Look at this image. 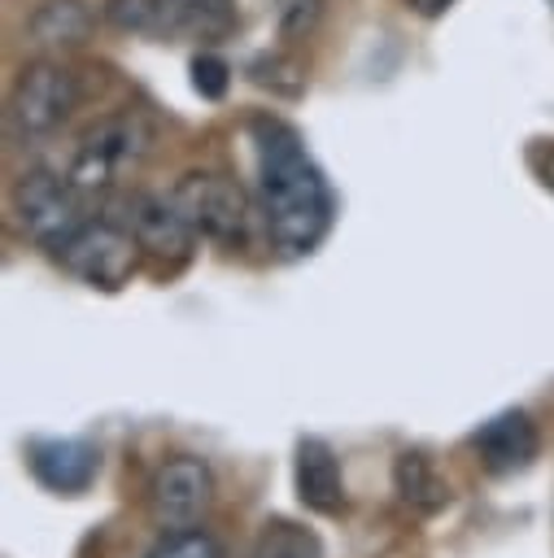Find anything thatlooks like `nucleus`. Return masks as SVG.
<instances>
[{
    "label": "nucleus",
    "instance_id": "obj_21",
    "mask_svg": "<svg viewBox=\"0 0 554 558\" xmlns=\"http://www.w3.org/2000/svg\"><path fill=\"white\" fill-rule=\"evenodd\" d=\"M270 70H275V74H292L297 65H279V61H270ZM257 83H275V87H284V92H297L292 83H284V78H266V74H257Z\"/></svg>",
    "mask_w": 554,
    "mask_h": 558
},
{
    "label": "nucleus",
    "instance_id": "obj_7",
    "mask_svg": "<svg viewBox=\"0 0 554 558\" xmlns=\"http://www.w3.org/2000/svg\"><path fill=\"white\" fill-rule=\"evenodd\" d=\"M79 105V78L57 61H31L22 65L13 92H9V118L22 135H48L57 131Z\"/></svg>",
    "mask_w": 554,
    "mask_h": 558
},
{
    "label": "nucleus",
    "instance_id": "obj_13",
    "mask_svg": "<svg viewBox=\"0 0 554 558\" xmlns=\"http://www.w3.org/2000/svg\"><path fill=\"white\" fill-rule=\"evenodd\" d=\"M393 488H397L401 506H410L419 514H432V510H441L449 501V484L441 480L436 462L427 453H419V449L397 453V462H393Z\"/></svg>",
    "mask_w": 554,
    "mask_h": 558
},
{
    "label": "nucleus",
    "instance_id": "obj_8",
    "mask_svg": "<svg viewBox=\"0 0 554 558\" xmlns=\"http://www.w3.org/2000/svg\"><path fill=\"white\" fill-rule=\"evenodd\" d=\"M214 506V471L201 458H166L148 480V514L157 527H196Z\"/></svg>",
    "mask_w": 554,
    "mask_h": 558
},
{
    "label": "nucleus",
    "instance_id": "obj_1",
    "mask_svg": "<svg viewBox=\"0 0 554 558\" xmlns=\"http://www.w3.org/2000/svg\"><path fill=\"white\" fill-rule=\"evenodd\" d=\"M257 148V214L279 253H310L332 222V192L310 161L301 135L279 118H253Z\"/></svg>",
    "mask_w": 554,
    "mask_h": 558
},
{
    "label": "nucleus",
    "instance_id": "obj_18",
    "mask_svg": "<svg viewBox=\"0 0 554 558\" xmlns=\"http://www.w3.org/2000/svg\"><path fill=\"white\" fill-rule=\"evenodd\" d=\"M192 83H196V92L201 96H209V100H218L222 92H227V65L218 61V57H196L192 61Z\"/></svg>",
    "mask_w": 554,
    "mask_h": 558
},
{
    "label": "nucleus",
    "instance_id": "obj_4",
    "mask_svg": "<svg viewBox=\"0 0 554 558\" xmlns=\"http://www.w3.org/2000/svg\"><path fill=\"white\" fill-rule=\"evenodd\" d=\"M105 17L118 31H135V35L214 39L231 26L236 4L231 0H105Z\"/></svg>",
    "mask_w": 554,
    "mask_h": 558
},
{
    "label": "nucleus",
    "instance_id": "obj_17",
    "mask_svg": "<svg viewBox=\"0 0 554 558\" xmlns=\"http://www.w3.org/2000/svg\"><path fill=\"white\" fill-rule=\"evenodd\" d=\"M323 17V0H275V22L284 39H305Z\"/></svg>",
    "mask_w": 554,
    "mask_h": 558
},
{
    "label": "nucleus",
    "instance_id": "obj_9",
    "mask_svg": "<svg viewBox=\"0 0 554 558\" xmlns=\"http://www.w3.org/2000/svg\"><path fill=\"white\" fill-rule=\"evenodd\" d=\"M144 253L161 257V262H183L192 253V222L183 218V209L174 205V196H153V192H140L127 201V222H122Z\"/></svg>",
    "mask_w": 554,
    "mask_h": 558
},
{
    "label": "nucleus",
    "instance_id": "obj_3",
    "mask_svg": "<svg viewBox=\"0 0 554 558\" xmlns=\"http://www.w3.org/2000/svg\"><path fill=\"white\" fill-rule=\"evenodd\" d=\"M148 144H153V126H148L140 113L100 118V122L83 135V144H79V153H74V161H70L74 187H79L83 196L113 187V179H118L127 166H135V161L148 153Z\"/></svg>",
    "mask_w": 554,
    "mask_h": 558
},
{
    "label": "nucleus",
    "instance_id": "obj_12",
    "mask_svg": "<svg viewBox=\"0 0 554 558\" xmlns=\"http://www.w3.org/2000/svg\"><path fill=\"white\" fill-rule=\"evenodd\" d=\"M292 480H297V497L305 510L314 514H340L349 506L345 497V475H340V458L327 440L318 436H301L297 440V462H292Z\"/></svg>",
    "mask_w": 554,
    "mask_h": 558
},
{
    "label": "nucleus",
    "instance_id": "obj_20",
    "mask_svg": "<svg viewBox=\"0 0 554 558\" xmlns=\"http://www.w3.org/2000/svg\"><path fill=\"white\" fill-rule=\"evenodd\" d=\"M414 4V13H423V17H436V13H445L454 0H410Z\"/></svg>",
    "mask_w": 554,
    "mask_h": 558
},
{
    "label": "nucleus",
    "instance_id": "obj_15",
    "mask_svg": "<svg viewBox=\"0 0 554 558\" xmlns=\"http://www.w3.org/2000/svg\"><path fill=\"white\" fill-rule=\"evenodd\" d=\"M244 558H323V545L310 527L301 523H288V519H275L257 532V541L249 545Z\"/></svg>",
    "mask_w": 554,
    "mask_h": 558
},
{
    "label": "nucleus",
    "instance_id": "obj_14",
    "mask_svg": "<svg viewBox=\"0 0 554 558\" xmlns=\"http://www.w3.org/2000/svg\"><path fill=\"white\" fill-rule=\"evenodd\" d=\"M92 31V13L83 9V0H44L31 13V39L44 48H74L83 44Z\"/></svg>",
    "mask_w": 554,
    "mask_h": 558
},
{
    "label": "nucleus",
    "instance_id": "obj_11",
    "mask_svg": "<svg viewBox=\"0 0 554 558\" xmlns=\"http://www.w3.org/2000/svg\"><path fill=\"white\" fill-rule=\"evenodd\" d=\"M471 449L480 453L484 471L510 475V471H523V466L537 458L541 432H537V423H532L523 410H502V414H493V418L471 436Z\"/></svg>",
    "mask_w": 554,
    "mask_h": 558
},
{
    "label": "nucleus",
    "instance_id": "obj_5",
    "mask_svg": "<svg viewBox=\"0 0 554 558\" xmlns=\"http://www.w3.org/2000/svg\"><path fill=\"white\" fill-rule=\"evenodd\" d=\"M13 209L17 222L31 240L57 248L61 240H70L87 218H83V192L74 187L70 174H52V170H31L17 179L13 187Z\"/></svg>",
    "mask_w": 554,
    "mask_h": 558
},
{
    "label": "nucleus",
    "instance_id": "obj_10",
    "mask_svg": "<svg viewBox=\"0 0 554 558\" xmlns=\"http://www.w3.org/2000/svg\"><path fill=\"white\" fill-rule=\"evenodd\" d=\"M26 462L31 475L52 488V493H83L96 471H100V453L92 440L79 436H48V440H31L26 445Z\"/></svg>",
    "mask_w": 554,
    "mask_h": 558
},
{
    "label": "nucleus",
    "instance_id": "obj_16",
    "mask_svg": "<svg viewBox=\"0 0 554 558\" xmlns=\"http://www.w3.org/2000/svg\"><path fill=\"white\" fill-rule=\"evenodd\" d=\"M144 558H222L218 541L201 527H179V532H166Z\"/></svg>",
    "mask_w": 554,
    "mask_h": 558
},
{
    "label": "nucleus",
    "instance_id": "obj_6",
    "mask_svg": "<svg viewBox=\"0 0 554 558\" xmlns=\"http://www.w3.org/2000/svg\"><path fill=\"white\" fill-rule=\"evenodd\" d=\"M57 262L74 275V279H83V283H92V288H122L127 279H131V270H135V257H140V240L127 231V227H118V222H83L70 240H61L57 248Z\"/></svg>",
    "mask_w": 554,
    "mask_h": 558
},
{
    "label": "nucleus",
    "instance_id": "obj_2",
    "mask_svg": "<svg viewBox=\"0 0 554 558\" xmlns=\"http://www.w3.org/2000/svg\"><path fill=\"white\" fill-rule=\"evenodd\" d=\"M174 205L183 209V218L192 222L196 235L214 240V244H244L249 240V222H253V205L244 196V187L227 174L214 170H192L174 183Z\"/></svg>",
    "mask_w": 554,
    "mask_h": 558
},
{
    "label": "nucleus",
    "instance_id": "obj_19",
    "mask_svg": "<svg viewBox=\"0 0 554 558\" xmlns=\"http://www.w3.org/2000/svg\"><path fill=\"white\" fill-rule=\"evenodd\" d=\"M537 170H541V179H545V187H554V144H545V148H537Z\"/></svg>",
    "mask_w": 554,
    "mask_h": 558
}]
</instances>
